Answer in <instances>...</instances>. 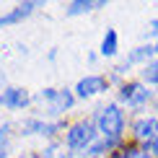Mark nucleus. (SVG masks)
I'll list each match as a JSON object with an SVG mask.
<instances>
[{"label": "nucleus", "mask_w": 158, "mask_h": 158, "mask_svg": "<svg viewBox=\"0 0 158 158\" xmlns=\"http://www.w3.org/2000/svg\"><path fill=\"white\" fill-rule=\"evenodd\" d=\"M153 49H156V52H158V42H156V47H153Z\"/></svg>", "instance_id": "19"}, {"label": "nucleus", "mask_w": 158, "mask_h": 158, "mask_svg": "<svg viewBox=\"0 0 158 158\" xmlns=\"http://www.w3.org/2000/svg\"><path fill=\"white\" fill-rule=\"evenodd\" d=\"M57 130V124H47L39 119H26L23 122V135H52Z\"/></svg>", "instance_id": "9"}, {"label": "nucleus", "mask_w": 158, "mask_h": 158, "mask_svg": "<svg viewBox=\"0 0 158 158\" xmlns=\"http://www.w3.org/2000/svg\"><path fill=\"white\" fill-rule=\"evenodd\" d=\"M111 158H135V150H124V153H114Z\"/></svg>", "instance_id": "15"}, {"label": "nucleus", "mask_w": 158, "mask_h": 158, "mask_svg": "<svg viewBox=\"0 0 158 158\" xmlns=\"http://www.w3.org/2000/svg\"><path fill=\"white\" fill-rule=\"evenodd\" d=\"M101 55H104V57L117 55V31H114V29H106V34H104V42H101Z\"/></svg>", "instance_id": "10"}, {"label": "nucleus", "mask_w": 158, "mask_h": 158, "mask_svg": "<svg viewBox=\"0 0 158 158\" xmlns=\"http://www.w3.org/2000/svg\"><path fill=\"white\" fill-rule=\"evenodd\" d=\"M42 101H49L52 104V114H60V111L73 106V94L70 91H55V88H47L42 94Z\"/></svg>", "instance_id": "4"}, {"label": "nucleus", "mask_w": 158, "mask_h": 158, "mask_svg": "<svg viewBox=\"0 0 158 158\" xmlns=\"http://www.w3.org/2000/svg\"><path fill=\"white\" fill-rule=\"evenodd\" d=\"M135 158H148L145 153H137V150H135Z\"/></svg>", "instance_id": "16"}, {"label": "nucleus", "mask_w": 158, "mask_h": 158, "mask_svg": "<svg viewBox=\"0 0 158 158\" xmlns=\"http://www.w3.org/2000/svg\"><path fill=\"white\" fill-rule=\"evenodd\" d=\"M94 137H96L94 124H91V122H78V124L70 127V132L65 135V140H68V148L70 150H83L85 145L94 143Z\"/></svg>", "instance_id": "2"}, {"label": "nucleus", "mask_w": 158, "mask_h": 158, "mask_svg": "<svg viewBox=\"0 0 158 158\" xmlns=\"http://www.w3.org/2000/svg\"><path fill=\"white\" fill-rule=\"evenodd\" d=\"M26 104H29V94H26L23 88H8V91H3V106H8V109H23Z\"/></svg>", "instance_id": "7"}, {"label": "nucleus", "mask_w": 158, "mask_h": 158, "mask_svg": "<svg viewBox=\"0 0 158 158\" xmlns=\"http://www.w3.org/2000/svg\"><path fill=\"white\" fill-rule=\"evenodd\" d=\"M143 81L158 83V60H150L148 65H143Z\"/></svg>", "instance_id": "13"}, {"label": "nucleus", "mask_w": 158, "mask_h": 158, "mask_svg": "<svg viewBox=\"0 0 158 158\" xmlns=\"http://www.w3.org/2000/svg\"><path fill=\"white\" fill-rule=\"evenodd\" d=\"M153 52H156L153 47H137V49L132 52V55L127 57V62H124L119 70H124L127 65H132V62H140V60H145V65H148V62H150V55H153Z\"/></svg>", "instance_id": "11"}, {"label": "nucleus", "mask_w": 158, "mask_h": 158, "mask_svg": "<svg viewBox=\"0 0 158 158\" xmlns=\"http://www.w3.org/2000/svg\"><path fill=\"white\" fill-rule=\"evenodd\" d=\"M122 130H124V114L117 104H109L98 111V132L104 135V140H111V143L119 140Z\"/></svg>", "instance_id": "1"}, {"label": "nucleus", "mask_w": 158, "mask_h": 158, "mask_svg": "<svg viewBox=\"0 0 158 158\" xmlns=\"http://www.w3.org/2000/svg\"><path fill=\"white\" fill-rule=\"evenodd\" d=\"M5 150H8V124L0 127V158H5Z\"/></svg>", "instance_id": "14"}, {"label": "nucleus", "mask_w": 158, "mask_h": 158, "mask_svg": "<svg viewBox=\"0 0 158 158\" xmlns=\"http://www.w3.org/2000/svg\"><path fill=\"white\" fill-rule=\"evenodd\" d=\"M0 106H3V94H0Z\"/></svg>", "instance_id": "17"}, {"label": "nucleus", "mask_w": 158, "mask_h": 158, "mask_svg": "<svg viewBox=\"0 0 158 158\" xmlns=\"http://www.w3.org/2000/svg\"><path fill=\"white\" fill-rule=\"evenodd\" d=\"M104 3H91V0H75L68 5V16H81V13L91 10V8H101Z\"/></svg>", "instance_id": "12"}, {"label": "nucleus", "mask_w": 158, "mask_h": 158, "mask_svg": "<svg viewBox=\"0 0 158 158\" xmlns=\"http://www.w3.org/2000/svg\"><path fill=\"white\" fill-rule=\"evenodd\" d=\"M135 137L148 145H156L158 140V119L156 117H143V119L135 122Z\"/></svg>", "instance_id": "3"}, {"label": "nucleus", "mask_w": 158, "mask_h": 158, "mask_svg": "<svg viewBox=\"0 0 158 158\" xmlns=\"http://www.w3.org/2000/svg\"><path fill=\"white\" fill-rule=\"evenodd\" d=\"M156 153H158V140H156Z\"/></svg>", "instance_id": "18"}, {"label": "nucleus", "mask_w": 158, "mask_h": 158, "mask_svg": "<svg viewBox=\"0 0 158 158\" xmlns=\"http://www.w3.org/2000/svg\"><path fill=\"white\" fill-rule=\"evenodd\" d=\"M119 96H122V101H127V106H143L148 101L150 91H145L140 83H127V85H122Z\"/></svg>", "instance_id": "6"}, {"label": "nucleus", "mask_w": 158, "mask_h": 158, "mask_svg": "<svg viewBox=\"0 0 158 158\" xmlns=\"http://www.w3.org/2000/svg\"><path fill=\"white\" fill-rule=\"evenodd\" d=\"M75 91H78V96H81V98L96 96V94H101V91H106V78H101V75H85V78L78 81Z\"/></svg>", "instance_id": "5"}, {"label": "nucleus", "mask_w": 158, "mask_h": 158, "mask_svg": "<svg viewBox=\"0 0 158 158\" xmlns=\"http://www.w3.org/2000/svg\"><path fill=\"white\" fill-rule=\"evenodd\" d=\"M34 8H36V3H21V5H16L10 13L0 16V29H3V26H8V23H18L21 18L31 16V10H34Z\"/></svg>", "instance_id": "8"}]
</instances>
